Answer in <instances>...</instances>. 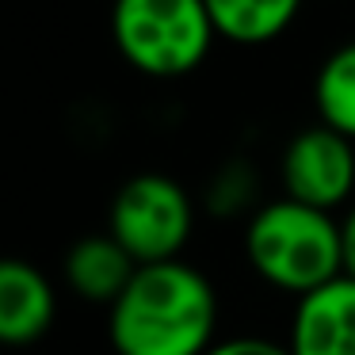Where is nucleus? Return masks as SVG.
Returning a JSON list of instances; mask_svg holds the SVG:
<instances>
[{
	"label": "nucleus",
	"mask_w": 355,
	"mask_h": 355,
	"mask_svg": "<svg viewBox=\"0 0 355 355\" xmlns=\"http://www.w3.org/2000/svg\"><path fill=\"white\" fill-rule=\"evenodd\" d=\"M58 302L54 286L35 263L4 260L0 263V336L12 347H27L46 336L54 324Z\"/></svg>",
	"instance_id": "7"
},
{
	"label": "nucleus",
	"mask_w": 355,
	"mask_h": 355,
	"mask_svg": "<svg viewBox=\"0 0 355 355\" xmlns=\"http://www.w3.org/2000/svg\"><path fill=\"white\" fill-rule=\"evenodd\" d=\"M340 252H344V275L355 279V207H347L340 218Z\"/></svg>",
	"instance_id": "12"
},
{
	"label": "nucleus",
	"mask_w": 355,
	"mask_h": 355,
	"mask_svg": "<svg viewBox=\"0 0 355 355\" xmlns=\"http://www.w3.org/2000/svg\"><path fill=\"white\" fill-rule=\"evenodd\" d=\"M195 225V207L184 184L164 172L130 176L115 191L107 210V233L146 268L180 260Z\"/></svg>",
	"instance_id": "4"
},
{
	"label": "nucleus",
	"mask_w": 355,
	"mask_h": 355,
	"mask_svg": "<svg viewBox=\"0 0 355 355\" xmlns=\"http://www.w3.org/2000/svg\"><path fill=\"white\" fill-rule=\"evenodd\" d=\"M245 256L268 286L298 294V298L344 275L340 222L324 210L286 199V195L248 218Z\"/></svg>",
	"instance_id": "2"
},
{
	"label": "nucleus",
	"mask_w": 355,
	"mask_h": 355,
	"mask_svg": "<svg viewBox=\"0 0 355 355\" xmlns=\"http://www.w3.org/2000/svg\"><path fill=\"white\" fill-rule=\"evenodd\" d=\"M286 347L291 355H355V279L340 275L298 298Z\"/></svg>",
	"instance_id": "6"
},
{
	"label": "nucleus",
	"mask_w": 355,
	"mask_h": 355,
	"mask_svg": "<svg viewBox=\"0 0 355 355\" xmlns=\"http://www.w3.org/2000/svg\"><path fill=\"white\" fill-rule=\"evenodd\" d=\"M218 329V294L184 260L146 263L107 309V336L119 355H207Z\"/></svg>",
	"instance_id": "1"
},
{
	"label": "nucleus",
	"mask_w": 355,
	"mask_h": 355,
	"mask_svg": "<svg viewBox=\"0 0 355 355\" xmlns=\"http://www.w3.org/2000/svg\"><path fill=\"white\" fill-rule=\"evenodd\" d=\"M119 54L146 77H184L199 69L218 39L202 0H123L111 12Z\"/></svg>",
	"instance_id": "3"
},
{
	"label": "nucleus",
	"mask_w": 355,
	"mask_h": 355,
	"mask_svg": "<svg viewBox=\"0 0 355 355\" xmlns=\"http://www.w3.org/2000/svg\"><path fill=\"white\" fill-rule=\"evenodd\" d=\"M298 16L294 0H210L218 39L237 46H263L279 39Z\"/></svg>",
	"instance_id": "9"
},
{
	"label": "nucleus",
	"mask_w": 355,
	"mask_h": 355,
	"mask_svg": "<svg viewBox=\"0 0 355 355\" xmlns=\"http://www.w3.org/2000/svg\"><path fill=\"white\" fill-rule=\"evenodd\" d=\"M138 268L141 263L111 233H88L65 256V283L85 302H103L111 309L138 275Z\"/></svg>",
	"instance_id": "8"
},
{
	"label": "nucleus",
	"mask_w": 355,
	"mask_h": 355,
	"mask_svg": "<svg viewBox=\"0 0 355 355\" xmlns=\"http://www.w3.org/2000/svg\"><path fill=\"white\" fill-rule=\"evenodd\" d=\"M207 355H291V347L275 344L268 336H230V340H218Z\"/></svg>",
	"instance_id": "11"
},
{
	"label": "nucleus",
	"mask_w": 355,
	"mask_h": 355,
	"mask_svg": "<svg viewBox=\"0 0 355 355\" xmlns=\"http://www.w3.org/2000/svg\"><path fill=\"white\" fill-rule=\"evenodd\" d=\"M283 191L286 199L306 202L332 214L355 191V146L329 126H306L283 149Z\"/></svg>",
	"instance_id": "5"
},
{
	"label": "nucleus",
	"mask_w": 355,
	"mask_h": 355,
	"mask_svg": "<svg viewBox=\"0 0 355 355\" xmlns=\"http://www.w3.org/2000/svg\"><path fill=\"white\" fill-rule=\"evenodd\" d=\"M313 103L321 126L355 141V42H344L321 62L313 80Z\"/></svg>",
	"instance_id": "10"
}]
</instances>
